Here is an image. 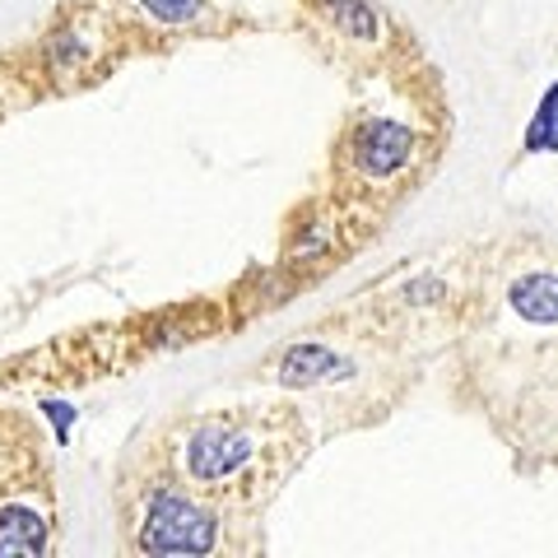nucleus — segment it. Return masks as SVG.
I'll list each match as a JSON object with an SVG mask.
<instances>
[{
	"instance_id": "6e6552de",
	"label": "nucleus",
	"mask_w": 558,
	"mask_h": 558,
	"mask_svg": "<svg viewBox=\"0 0 558 558\" xmlns=\"http://www.w3.org/2000/svg\"><path fill=\"white\" fill-rule=\"evenodd\" d=\"M326 10H330V20L349 33V38H359V43L377 38V14L368 10V0H326Z\"/></svg>"
},
{
	"instance_id": "39448f33",
	"label": "nucleus",
	"mask_w": 558,
	"mask_h": 558,
	"mask_svg": "<svg viewBox=\"0 0 558 558\" xmlns=\"http://www.w3.org/2000/svg\"><path fill=\"white\" fill-rule=\"evenodd\" d=\"M344 373H349V363L330 354L326 344H299L284 354V363H279V381H289V387H307V381L344 377Z\"/></svg>"
},
{
	"instance_id": "20e7f679",
	"label": "nucleus",
	"mask_w": 558,
	"mask_h": 558,
	"mask_svg": "<svg viewBox=\"0 0 558 558\" xmlns=\"http://www.w3.org/2000/svg\"><path fill=\"white\" fill-rule=\"evenodd\" d=\"M47 549V521L28 508L0 512V558H33Z\"/></svg>"
},
{
	"instance_id": "1a4fd4ad",
	"label": "nucleus",
	"mask_w": 558,
	"mask_h": 558,
	"mask_svg": "<svg viewBox=\"0 0 558 558\" xmlns=\"http://www.w3.org/2000/svg\"><path fill=\"white\" fill-rule=\"evenodd\" d=\"M154 20H163V24H186V20H196L201 14V0H140Z\"/></svg>"
},
{
	"instance_id": "9d476101",
	"label": "nucleus",
	"mask_w": 558,
	"mask_h": 558,
	"mask_svg": "<svg viewBox=\"0 0 558 558\" xmlns=\"http://www.w3.org/2000/svg\"><path fill=\"white\" fill-rule=\"evenodd\" d=\"M51 418H57V438L65 442V433H70V418H75V410H70V405H61V400H47V405H43Z\"/></svg>"
},
{
	"instance_id": "423d86ee",
	"label": "nucleus",
	"mask_w": 558,
	"mask_h": 558,
	"mask_svg": "<svg viewBox=\"0 0 558 558\" xmlns=\"http://www.w3.org/2000/svg\"><path fill=\"white\" fill-rule=\"evenodd\" d=\"M512 307L517 317H526L535 326L558 322V275H526L512 284Z\"/></svg>"
},
{
	"instance_id": "f03ea898",
	"label": "nucleus",
	"mask_w": 558,
	"mask_h": 558,
	"mask_svg": "<svg viewBox=\"0 0 558 558\" xmlns=\"http://www.w3.org/2000/svg\"><path fill=\"white\" fill-rule=\"evenodd\" d=\"M252 451L256 447H252L247 433L223 428V424H205L186 447V470H191V480H201V484H223L252 461Z\"/></svg>"
},
{
	"instance_id": "7ed1b4c3",
	"label": "nucleus",
	"mask_w": 558,
	"mask_h": 558,
	"mask_svg": "<svg viewBox=\"0 0 558 558\" xmlns=\"http://www.w3.org/2000/svg\"><path fill=\"white\" fill-rule=\"evenodd\" d=\"M414 154V135L400 126V121H363L359 135H354V163L363 178H391V172H400L410 163Z\"/></svg>"
},
{
	"instance_id": "f257e3e1",
	"label": "nucleus",
	"mask_w": 558,
	"mask_h": 558,
	"mask_svg": "<svg viewBox=\"0 0 558 558\" xmlns=\"http://www.w3.org/2000/svg\"><path fill=\"white\" fill-rule=\"evenodd\" d=\"M219 539L215 517L201 512L178 488H159L149 498V517L140 531V549L145 554H209Z\"/></svg>"
},
{
	"instance_id": "0eeeda50",
	"label": "nucleus",
	"mask_w": 558,
	"mask_h": 558,
	"mask_svg": "<svg viewBox=\"0 0 558 558\" xmlns=\"http://www.w3.org/2000/svg\"><path fill=\"white\" fill-rule=\"evenodd\" d=\"M558 149V84H549L535 108V121L526 126V154H554Z\"/></svg>"
}]
</instances>
